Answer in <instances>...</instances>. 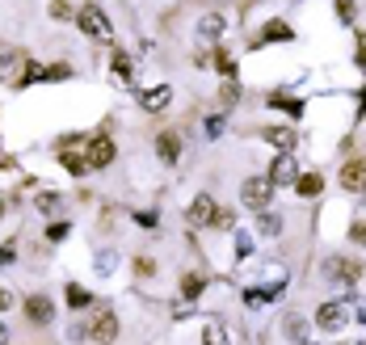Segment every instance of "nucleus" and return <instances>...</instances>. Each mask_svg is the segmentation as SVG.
<instances>
[{
  "instance_id": "1",
  "label": "nucleus",
  "mask_w": 366,
  "mask_h": 345,
  "mask_svg": "<svg viewBox=\"0 0 366 345\" xmlns=\"http://www.w3.org/2000/svg\"><path fill=\"white\" fill-rule=\"evenodd\" d=\"M84 152H89V139H84V135L64 139V143H60V160H64V169H68V173H76V177H80V173H89V156H84Z\"/></svg>"
},
{
  "instance_id": "2",
  "label": "nucleus",
  "mask_w": 366,
  "mask_h": 345,
  "mask_svg": "<svg viewBox=\"0 0 366 345\" xmlns=\"http://www.w3.org/2000/svg\"><path fill=\"white\" fill-rule=\"evenodd\" d=\"M76 21H80V30H84L89 38H97V42H110V38H114V30H110V17L101 13L97 5H84V9L76 13Z\"/></svg>"
},
{
  "instance_id": "3",
  "label": "nucleus",
  "mask_w": 366,
  "mask_h": 345,
  "mask_svg": "<svg viewBox=\"0 0 366 345\" xmlns=\"http://www.w3.org/2000/svg\"><path fill=\"white\" fill-rule=\"evenodd\" d=\"M240 198H244V207H253V211H266V207L274 203V181H270V177H248L244 189H240Z\"/></svg>"
},
{
  "instance_id": "4",
  "label": "nucleus",
  "mask_w": 366,
  "mask_h": 345,
  "mask_svg": "<svg viewBox=\"0 0 366 345\" xmlns=\"http://www.w3.org/2000/svg\"><path fill=\"white\" fill-rule=\"evenodd\" d=\"M89 333H93V341H101V345H110V341L118 337V316H114L110 308H97V316H93Z\"/></svg>"
},
{
  "instance_id": "5",
  "label": "nucleus",
  "mask_w": 366,
  "mask_h": 345,
  "mask_svg": "<svg viewBox=\"0 0 366 345\" xmlns=\"http://www.w3.org/2000/svg\"><path fill=\"white\" fill-rule=\"evenodd\" d=\"M89 169H106L110 160H114V143L106 139V135H97V139H89Z\"/></svg>"
},
{
  "instance_id": "6",
  "label": "nucleus",
  "mask_w": 366,
  "mask_h": 345,
  "mask_svg": "<svg viewBox=\"0 0 366 345\" xmlns=\"http://www.w3.org/2000/svg\"><path fill=\"white\" fill-rule=\"evenodd\" d=\"M329 274H333L337 282L354 286V282L362 278V265H358V261H349V257H329Z\"/></svg>"
},
{
  "instance_id": "7",
  "label": "nucleus",
  "mask_w": 366,
  "mask_h": 345,
  "mask_svg": "<svg viewBox=\"0 0 366 345\" xmlns=\"http://www.w3.org/2000/svg\"><path fill=\"white\" fill-rule=\"evenodd\" d=\"M185 219H190L194 227H202V223H211V219H215V203L206 198V194H198V198H194V203L185 207Z\"/></svg>"
},
{
  "instance_id": "8",
  "label": "nucleus",
  "mask_w": 366,
  "mask_h": 345,
  "mask_svg": "<svg viewBox=\"0 0 366 345\" xmlns=\"http://www.w3.org/2000/svg\"><path fill=\"white\" fill-rule=\"evenodd\" d=\"M26 320H34V324H51V320H55V308H51L46 295H34V299L26 304Z\"/></svg>"
},
{
  "instance_id": "9",
  "label": "nucleus",
  "mask_w": 366,
  "mask_h": 345,
  "mask_svg": "<svg viewBox=\"0 0 366 345\" xmlns=\"http://www.w3.org/2000/svg\"><path fill=\"white\" fill-rule=\"evenodd\" d=\"M169 102H173V88H169V84H161V88H147V93H143V110H147V114H161V110H169Z\"/></svg>"
},
{
  "instance_id": "10",
  "label": "nucleus",
  "mask_w": 366,
  "mask_h": 345,
  "mask_svg": "<svg viewBox=\"0 0 366 345\" xmlns=\"http://www.w3.org/2000/svg\"><path fill=\"white\" fill-rule=\"evenodd\" d=\"M341 185L362 194V189H366V160H349V165L341 169Z\"/></svg>"
},
{
  "instance_id": "11",
  "label": "nucleus",
  "mask_w": 366,
  "mask_h": 345,
  "mask_svg": "<svg viewBox=\"0 0 366 345\" xmlns=\"http://www.w3.org/2000/svg\"><path fill=\"white\" fill-rule=\"evenodd\" d=\"M270 181H274V185H295V181H299V177H295V160H291L286 152L274 160V169H270Z\"/></svg>"
},
{
  "instance_id": "12",
  "label": "nucleus",
  "mask_w": 366,
  "mask_h": 345,
  "mask_svg": "<svg viewBox=\"0 0 366 345\" xmlns=\"http://www.w3.org/2000/svg\"><path fill=\"white\" fill-rule=\"evenodd\" d=\"M316 320H320V328H329V333H337V328L345 324V308H341V304H324Z\"/></svg>"
},
{
  "instance_id": "13",
  "label": "nucleus",
  "mask_w": 366,
  "mask_h": 345,
  "mask_svg": "<svg viewBox=\"0 0 366 345\" xmlns=\"http://www.w3.org/2000/svg\"><path fill=\"white\" fill-rule=\"evenodd\" d=\"M295 34H291V26L286 21H266V26H261V38L257 42H291Z\"/></svg>"
},
{
  "instance_id": "14",
  "label": "nucleus",
  "mask_w": 366,
  "mask_h": 345,
  "mask_svg": "<svg viewBox=\"0 0 366 345\" xmlns=\"http://www.w3.org/2000/svg\"><path fill=\"white\" fill-rule=\"evenodd\" d=\"M223 26H228V21H223V13H206V17L198 21V34H202V38H211V42H215V38L223 34Z\"/></svg>"
},
{
  "instance_id": "15",
  "label": "nucleus",
  "mask_w": 366,
  "mask_h": 345,
  "mask_svg": "<svg viewBox=\"0 0 366 345\" xmlns=\"http://www.w3.org/2000/svg\"><path fill=\"white\" fill-rule=\"evenodd\" d=\"M295 189L303 194V198H316V194L324 189V181H320V173H307V177H299V181H295Z\"/></svg>"
},
{
  "instance_id": "16",
  "label": "nucleus",
  "mask_w": 366,
  "mask_h": 345,
  "mask_svg": "<svg viewBox=\"0 0 366 345\" xmlns=\"http://www.w3.org/2000/svg\"><path fill=\"white\" fill-rule=\"evenodd\" d=\"M114 76H118L122 84L135 80V68H131V55H127V51H114Z\"/></svg>"
},
{
  "instance_id": "17",
  "label": "nucleus",
  "mask_w": 366,
  "mask_h": 345,
  "mask_svg": "<svg viewBox=\"0 0 366 345\" xmlns=\"http://www.w3.org/2000/svg\"><path fill=\"white\" fill-rule=\"evenodd\" d=\"M270 135V143L278 147V152H291V147H295V135L286 131V127H274V131H266Z\"/></svg>"
},
{
  "instance_id": "18",
  "label": "nucleus",
  "mask_w": 366,
  "mask_h": 345,
  "mask_svg": "<svg viewBox=\"0 0 366 345\" xmlns=\"http://www.w3.org/2000/svg\"><path fill=\"white\" fill-rule=\"evenodd\" d=\"M156 152H161L165 160H177V152H181V147H177V135H161V139H156Z\"/></svg>"
},
{
  "instance_id": "19",
  "label": "nucleus",
  "mask_w": 366,
  "mask_h": 345,
  "mask_svg": "<svg viewBox=\"0 0 366 345\" xmlns=\"http://www.w3.org/2000/svg\"><path fill=\"white\" fill-rule=\"evenodd\" d=\"M181 295H185V299L202 295V278H198V274H185V278H181Z\"/></svg>"
},
{
  "instance_id": "20",
  "label": "nucleus",
  "mask_w": 366,
  "mask_h": 345,
  "mask_svg": "<svg viewBox=\"0 0 366 345\" xmlns=\"http://www.w3.org/2000/svg\"><path fill=\"white\" fill-rule=\"evenodd\" d=\"M219 102H223V106H236V102H240V84H236V80H228V84L219 88Z\"/></svg>"
},
{
  "instance_id": "21",
  "label": "nucleus",
  "mask_w": 366,
  "mask_h": 345,
  "mask_svg": "<svg viewBox=\"0 0 366 345\" xmlns=\"http://www.w3.org/2000/svg\"><path fill=\"white\" fill-rule=\"evenodd\" d=\"M278 227H282V219H278V215H266V211H261V236H274Z\"/></svg>"
},
{
  "instance_id": "22",
  "label": "nucleus",
  "mask_w": 366,
  "mask_h": 345,
  "mask_svg": "<svg viewBox=\"0 0 366 345\" xmlns=\"http://www.w3.org/2000/svg\"><path fill=\"white\" fill-rule=\"evenodd\" d=\"M68 299H72V308H89V304H93L89 290H80V286H68Z\"/></svg>"
},
{
  "instance_id": "23",
  "label": "nucleus",
  "mask_w": 366,
  "mask_h": 345,
  "mask_svg": "<svg viewBox=\"0 0 366 345\" xmlns=\"http://www.w3.org/2000/svg\"><path fill=\"white\" fill-rule=\"evenodd\" d=\"M9 64H17V55L9 46H0V80H9Z\"/></svg>"
},
{
  "instance_id": "24",
  "label": "nucleus",
  "mask_w": 366,
  "mask_h": 345,
  "mask_svg": "<svg viewBox=\"0 0 366 345\" xmlns=\"http://www.w3.org/2000/svg\"><path fill=\"white\" fill-rule=\"evenodd\" d=\"M51 17H55V21L72 17V5H68V0H51Z\"/></svg>"
},
{
  "instance_id": "25",
  "label": "nucleus",
  "mask_w": 366,
  "mask_h": 345,
  "mask_svg": "<svg viewBox=\"0 0 366 345\" xmlns=\"http://www.w3.org/2000/svg\"><path fill=\"white\" fill-rule=\"evenodd\" d=\"M42 80H68V68L64 64H51V68H42Z\"/></svg>"
},
{
  "instance_id": "26",
  "label": "nucleus",
  "mask_w": 366,
  "mask_h": 345,
  "mask_svg": "<svg viewBox=\"0 0 366 345\" xmlns=\"http://www.w3.org/2000/svg\"><path fill=\"white\" fill-rule=\"evenodd\" d=\"M38 211L55 215V211H60V198H55V194H42V198H38Z\"/></svg>"
},
{
  "instance_id": "27",
  "label": "nucleus",
  "mask_w": 366,
  "mask_h": 345,
  "mask_svg": "<svg viewBox=\"0 0 366 345\" xmlns=\"http://www.w3.org/2000/svg\"><path fill=\"white\" fill-rule=\"evenodd\" d=\"M215 68H219V72H223V76H232V72H236V59H232V55H223V51H219V55H215Z\"/></svg>"
},
{
  "instance_id": "28",
  "label": "nucleus",
  "mask_w": 366,
  "mask_h": 345,
  "mask_svg": "<svg viewBox=\"0 0 366 345\" xmlns=\"http://www.w3.org/2000/svg\"><path fill=\"white\" fill-rule=\"evenodd\" d=\"M64 236H68V223H51V232H46V240H55V244H60Z\"/></svg>"
},
{
  "instance_id": "29",
  "label": "nucleus",
  "mask_w": 366,
  "mask_h": 345,
  "mask_svg": "<svg viewBox=\"0 0 366 345\" xmlns=\"http://www.w3.org/2000/svg\"><path fill=\"white\" fill-rule=\"evenodd\" d=\"M286 333H291L295 341H303V320H295V316H291V320H286Z\"/></svg>"
},
{
  "instance_id": "30",
  "label": "nucleus",
  "mask_w": 366,
  "mask_h": 345,
  "mask_svg": "<svg viewBox=\"0 0 366 345\" xmlns=\"http://www.w3.org/2000/svg\"><path fill=\"white\" fill-rule=\"evenodd\" d=\"M206 345H228V341H223V333H219L215 324H211V328H206Z\"/></svg>"
},
{
  "instance_id": "31",
  "label": "nucleus",
  "mask_w": 366,
  "mask_h": 345,
  "mask_svg": "<svg viewBox=\"0 0 366 345\" xmlns=\"http://www.w3.org/2000/svg\"><path fill=\"white\" fill-rule=\"evenodd\" d=\"M337 13L349 21V17H354V0H337Z\"/></svg>"
},
{
  "instance_id": "32",
  "label": "nucleus",
  "mask_w": 366,
  "mask_h": 345,
  "mask_svg": "<svg viewBox=\"0 0 366 345\" xmlns=\"http://www.w3.org/2000/svg\"><path fill=\"white\" fill-rule=\"evenodd\" d=\"M274 106H282V110H291V114H299V102H291V97H274Z\"/></svg>"
},
{
  "instance_id": "33",
  "label": "nucleus",
  "mask_w": 366,
  "mask_h": 345,
  "mask_svg": "<svg viewBox=\"0 0 366 345\" xmlns=\"http://www.w3.org/2000/svg\"><path fill=\"white\" fill-rule=\"evenodd\" d=\"M9 308H13V290L0 286V312H9Z\"/></svg>"
},
{
  "instance_id": "34",
  "label": "nucleus",
  "mask_w": 366,
  "mask_h": 345,
  "mask_svg": "<svg viewBox=\"0 0 366 345\" xmlns=\"http://www.w3.org/2000/svg\"><path fill=\"white\" fill-rule=\"evenodd\" d=\"M152 270H156V265H152V261H147V257H139V261H135V274H143V278H147V274H152Z\"/></svg>"
},
{
  "instance_id": "35",
  "label": "nucleus",
  "mask_w": 366,
  "mask_h": 345,
  "mask_svg": "<svg viewBox=\"0 0 366 345\" xmlns=\"http://www.w3.org/2000/svg\"><path fill=\"white\" fill-rule=\"evenodd\" d=\"M349 236H354L358 244H366V223H354V232H349Z\"/></svg>"
},
{
  "instance_id": "36",
  "label": "nucleus",
  "mask_w": 366,
  "mask_h": 345,
  "mask_svg": "<svg viewBox=\"0 0 366 345\" xmlns=\"http://www.w3.org/2000/svg\"><path fill=\"white\" fill-rule=\"evenodd\" d=\"M0 345H9V328L5 324H0Z\"/></svg>"
},
{
  "instance_id": "37",
  "label": "nucleus",
  "mask_w": 366,
  "mask_h": 345,
  "mask_svg": "<svg viewBox=\"0 0 366 345\" xmlns=\"http://www.w3.org/2000/svg\"><path fill=\"white\" fill-rule=\"evenodd\" d=\"M358 316H362V320H366V308H362V312H358Z\"/></svg>"
},
{
  "instance_id": "38",
  "label": "nucleus",
  "mask_w": 366,
  "mask_h": 345,
  "mask_svg": "<svg viewBox=\"0 0 366 345\" xmlns=\"http://www.w3.org/2000/svg\"><path fill=\"white\" fill-rule=\"evenodd\" d=\"M0 215H5V203H0Z\"/></svg>"
},
{
  "instance_id": "39",
  "label": "nucleus",
  "mask_w": 366,
  "mask_h": 345,
  "mask_svg": "<svg viewBox=\"0 0 366 345\" xmlns=\"http://www.w3.org/2000/svg\"><path fill=\"white\" fill-rule=\"evenodd\" d=\"M362 194H366V189H362Z\"/></svg>"
}]
</instances>
